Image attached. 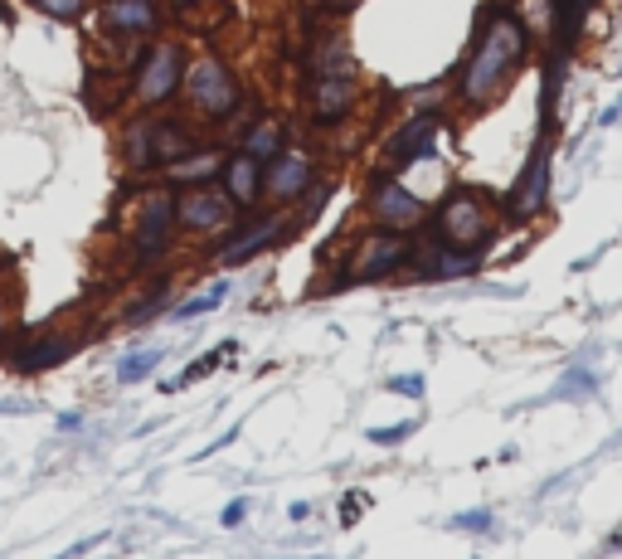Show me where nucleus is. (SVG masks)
<instances>
[{
    "label": "nucleus",
    "mask_w": 622,
    "mask_h": 559,
    "mask_svg": "<svg viewBox=\"0 0 622 559\" xmlns=\"http://www.w3.org/2000/svg\"><path fill=\"white\" fill-rule=\"evenodd\" d=\"M525 54H531V35H525L521 20L506 15V10H482V29H476V45L467 54L462 83H458L467 108H482V102L501 98L511 88L515 69L525 64Z\"/></svg>",
    "instance_id": "obj_1"
},
{
    "label": "nucleus",
    "mask_w": 622,
    "mask_h": 559,
    "mask_svg": "<svg viewBox=\"0 0 622 559\" xmlns=\"http://www.w3.org/2000/svg\"><path fill=\"white\" fill-rule=\"evenodd\" d=\"M433 229H438V239L448 248H467V253H476V248L492 239V210L482 204V195L458 190V195L443 200L438 214H433Z\"/></svg>",
    "instance_id": "obj_2"
},
{
    "label": "nucleus",
    "mask_w": 622,
    "mask_h": 559,
    "mask_svg": "<svg viewBox=\"0 0 622 559\" xmlns=\"http://www.w3.org/2000/svg\"><path fill=\"white\" fill-rule=\"evenodd\" d=\"M185 92H190L195 108L214 122L238 112V78L220 59H195V64H185Z\"/></svg>",
    "instance_id": "obj_3"
},
{
    "label": "nucleus",
    "mask_w": 622,
    "mask_h": 559,
    "mask_svg": "<svg viewBox=\"0 0 622 559\" xmlns=\"http://www.w3.org/2000/svg\"><path fill=\"white\" fill-rule=\"evenodd\" d=\"M185 83V54L181 45H156L147 59H141L137 69V102H147V108H156V102H165L175 88Z\"/></svg>",
    "instance_id": "obj_4"
},
{
    "label": "nucleus",
    "mask_w": 622,
    "mask_h": 559,
    "mask_svg": "<svg viewBox=\"0 0 622 559\" xmlns=\"http://www.w3.org/2000/svg\"><path fill=\"white\" fill-rule=\"evenodd\" d=\"M175 224L190 234H220L234 224V200L229 195H214L204 190V185H195V190H185L181 200H175Z\"/></svg>",
    "instance_id": "obj_5"
},
{
    "label": "nucleus",
    "mask_w": 622,
    "mask_h": 559,
    "mask_svg": "<svg viewBox=\"0 0 622 559\" xmlns=\"http://www.w3.org/2000/svg\"><path fill=\"white\" fill-rule=\"evenodd\" d=\"M370 214L385 234H409L423 224V200L413 190H403L399 181H375L370 190Z\"/></svg>",
    "instance_id": "obj_6"
},
{
    "label": "nucleus",
    "mask_w": 622,
    "mask_h": 559,
    "mask_svg": "<svg viewBox=\"0 0 622 559\" xmlns=\"http://www.w3.org/2000/svg\"><path fill=\"white\" fill-rule=\"evenodd\" d=\"M413 248L403 244V234H385L380 229L375 239L356 253V268H350L346 277H336V287H350V283H375V277H389L399 263H409Z\"/></svg>",
    "instance_id": "obj_7"
},
{
    "label": "nucleus",
    "mask_w": 622,
    "mask_h": 559,
    "mask_svg": "<svg viewBox=\"0 0 622 559\" xmlns=\"http://www.w3.org/2000/svg\"><path fill=\"white\" fill-rule=\"evenodd\" d=\"M311 157H302V151H277L273 161L263 165V195H273V204H293V200H302L307 195V185H311Z\"/></svg>",
    "instance_id": "obj_8"
},
{
    "label": "nucleus",
    "mask_w": 622,
    "mask_h": 559,
    "mask_svg": "<svg viewBox=\"0 0 622 559\" xmlns=\"http://www.w3.org/2000/svg\"><path fill=\"white\" fill-rule=\"evenodd\" d=\"M350 108H356V74H316V83H311V117L321 127H331V122L350 117Z\"/></svg>",
    "instance_id": "obj_9"
},
{
    "label": "nucleus",
    "mask_w": 622,
    "mask_h": 559,
    "mask_svg": "<svg viewBox=\"0 0 622 559\" xmlns=\"http://www.w3.org/2000/svg\"><path fill=\"white\" fill-rule=\"evenodd\" d=\"M220 185L234 200V210H248V204L263 200V161H253L248 151H234L220 165Z\"/></svg>",
    "instance_id": "obj_10"
},
{
    "label": "nucleus",
    "mask_w": 622,
    "mask_h": 559,
    "mask_svg": "<svg viewBox=\"0 0 622 559\" xmlns=\"http://www.w3.org/2000/svg\"><path fill=\"white\" fill-rule=\"evenodd\" d=\"M287 234H293V220H253V224H244V234H238L229 248H220V263L238 268V263H248L253 253H263V248L283 244Z\"/></svg>",
    "instance_id": "obj_11"
},
{
    "label": "nucleus",
    "mask_w": 622,
    "mask_h": 559,
    "mask_svg": "<svg viewBox=\"0 0 622 559\" xmlns=\"http://www.w3.org/2000/svg\"><path fill=\"white\" fill-rule=\"evenodd\" d=\"M433 141H438V112H419L409 127L389 137V165H413L433 157Z\"/></svg>",
    "instance_id": "obj_12"
},
{
    "label": "nucleus",
    "mask_w": 622,
    "mask_h": 559,
    "mask_svg": "<svg viewBox=\"0 0 622 559\" xmlns=\"http://www.w3.org/2000/svg\"><path fill=\"white\" fill-rule=\"evenodd\" d=\"M545 195H549V141H540V147H535V157H531V165H525L521 185H515V195H511V214H515V220H531V214H540Z\"/></svg>",
    "instance_id": "obj_13"
},
{
    "label": "nucleus",
    "mask_w": 622,
    "mask_h": 559,
    "mask_svg": "<svg viewBox=\"0 0 622 559\" xmlns=\"http://www.w3.org/2000/svg\"><path fill=\"white\" fill-rule=\"evenodd\" d=\"M171 229H175V200L161 195V200H151V210L141 214V224H137V258L141 263H151V258H161L165 248H171Z\"/></svg>",
    "instance_id": "obj_14"
},
{
    "label": "nucleus",
    "mask_w": 622,
    "mask_h": 559,
    "mask_svg": "<svg viewBox=\"0 0 622 559\" xmlns=\"http://www.w3.org/2000/svg\"><path fill=\"white\" fill-rule=\"evenodd\" d=\"M108 29H117V35H156L161 29V10H156V0H108Z\"/></svg>",
    "instance_id": "obj_15"
},
{
    "label": "nucleus",
    "mask_w": 622,
    "mask_h": 559,
    "mask_svg": "<svg viewBox=\"0 0 622 559\" xmlns=\"http://www.w3.org/2000/svg\"><path fill=\"white\" fill-rule=\"evenodd\" d=\"M195 151H200V141H195L181 122H151V161L156 165H165V171H171L175 161L195 157Z\"/></svg>",
    "instance_id": "obj_16"
},
{
    "label": "nucleus",
    "mask_w": 622,
    "mask_h": 559,
    "mask_svg": "<svg viewBox=\"0 0 622 559\" xmlns=\"http://www.w3.org/2000/svg\"><path fill=\"white\" fill-rule=\"evenodd\" d=\"M78 346H83L78 336H45L39 346H25V350H20L15 365L25 370V375H35V370H49V365H59V360H69Z\"/></svg>",
    "instance_id": "obj_17"
},
{
    "label": "nucleus",
    "mask_w": 622,
    "mask_h": 559,
    "mask_svg": "<svg viewBox=\"0 0 622 559\" xmlns=\"http://www.w3.org/2000/svg\"><path fill=\"white\" fill-rule=\"evenodd\" d=\"M467 273H476V253L443 244L433 258H423V273L419 277H428V283H448V277H467Z\"/></svg>",
    "instance_id": "obj_18"
},
{
    "label": "nucleus",
    "mask_w": 622,
    "mask_h": 559,
    "mask_svg": "<svg viewBox=\"0 0 622 559\" xmlns=\"http://www.w3.org/2000/svg\"><path fill=\"white\" fill-rule=\"evenodd\" d=\"M594 0H555V49H569L584 29V15Z\"/></svg>",
    "instance_id": "obj_19"
},
{
    "label": "nucleus",
    "mask_w": 622,
    "mask_h": 559,
    "mask_svg": "<svg viewBox=\"0 0 622 559\" xmlns=\"http://www.w3.org/2000/svg\"><path fill=\"white\" fill-rule=\"evenodd\" d=\"M244 151H248L253 161L268 165V161L277 157V151H283V122H277V117H263V122H258V127L244 137Z\"/></svg>",
    "instance_id": "obj_20"
},
{
    "label": "nucleus",
    "mask_w": 622,
    "mask_h": 559,
    "mask_svg": "<svg viewBox=\"0 0 622 559\" xmlns=\"http://www.w3.org/2000/svg\"><path fill=\"white\" fill-rule=\"evenodd\" d=\"M165 360V346H151V350H132V356L117 360V385H137V380H147L156 365Z\"/></svg>",
    "instance_id": "obj_21"
},
{
    "label": "nucleus",
    "mask_w": 622,
    "mask_h": 559,
    "mask_svg": "<svg viewBox=\"0 0 622 559\" xmlns=\"http://www.w3.org/2000/svg\"><path fill=\"white\" fill-rule=\"evenodd\" d=\"M311 69H316V74H356L350 45H346V39H326V45L316 49V59H311Z\"/></svg>",
    "instance_id": "obj_22"
},
{
    "label": "nucleus",
    "mask_w": 622,
    "mask_h": 559,
    "mask_svg": "<svg viewBox=\"0 0 622 559\" xmlns=\"http://www.w3.org/2000/svg\"><path fill=\"white\" fill-rule=\"evenodd\" d=\"M224 293H229V283H214L204 297H190V302H185V307H175V312H165V316H171V321H195V316H210L214 307L224 302Z\"/></svg>",
    "instance_id": "obj_23"
},
{
    "label": "nucleus",
    "mask_w": 622,
    "mask_h": 559,
    "mask_svg": "<svg viewBox=\"0 0 622 559\" xmlns=\"http://www.w3.org/2000/svg\"><path fill=\"white\" fill-rule=\"evenodd\" d=\"M220 157H204V161H175L171 165V181H214L220 175Z\"/></svg>",
    "instance_id": "obj_24"
},
{
    "label": "nucleus",
    "mask_w": 622,
    "mask_h": 559,
    "mask_svg": "<svg viewBox=\"0 0 622 559\" xmlns=\"http://www.w3.org/2000/svg\"><path fill=\"white\" fill-rule=\"evenodd\" d=\"M161 312H165V287H156V293H147L137 307H127L122 321H127V326H141V321H151V316H161Z\"/></svg>",
    "instance_id": "obj_25"
},
{
    "label": "nucleus",
    "mask_w": 622,
    "mask_h": 559,
    "mask_svg": "<svg viewBox=\"0 0 622 559\" xmlns=\"http://www.w3.org/2000/svg\"><path fill=\"white\" fill-rule=\"evenodd\" d=\"M127 161L151 165V122H137V127L127 132Z\"/></svg>",
    "instance_id": "obj_26"
},
{
    "label": "nucleus",
    "mask_w": 622,
    "mask_h": 559,
    "mask_svg": "<svg viewBox=\"0 0 622 559\" xmlns=\"http://www.w3.org/2000/svg\"><path fill=\"white\" fill-rule=\"evenodd\" d=\"M45 15H54V20H83L88 15V0H35Z\"/></svg>",
    "instance_id": "obj_27"
},
{
    "label": "nucleus",
    "mask_w": 622,
    "mask_h": 559,
    "mask_svg": "<svg viewBox=\"0 0 622 559\" xmlns=\"http://www.w3.org/2000/svg\"><path fill=\"white\" fill-rule=\"evenodd\" d=\"M452 531H492V511H467V515H452Z\"/></svg>",
    "instance_id": "obj_28"
},
{
    "label": "nucleus",
    "mask_w": 622,
    "mask_h": 559,
    "mask_svg": "<svg viewBox=\"0 0 622 559\" xmlns=\"http://www.w3.org/2000/svg\"><path fill=\"white\" fill-rule=\"evenodd\" d=\"M244 515H248V496H234V501L220 511V525L224 531H234V525H244Z\"/></svg>",
    "instance_id": "obj_29"
},
{
    "label": "nucleus",
    "mask_w": 622,
    "mask_h": 559,
    "mask_svg": "<svg viewBox=\"0 0 622 559\" xmlns=\"http://www.w3.org/2000/svg\"><path fill=\"white\" fill-rule=\"evenodd\" d=\"M365 492H346V501H340V525H356L360 511H365V501H360Z\"/></svg>",
    "instance_id": "obj_30"
},
{
    "label": "nucleus",
    "mask_w": 622,
    "mask_h": 559,
    "mask_svg": "<svg viewBox=\"0 0 622 559\" xmlns=\"http://www.w3.org/2000/svg\"><path fill=\"white\" fill-rule=\"evenodd\" d=\"M389 389H394V395H403V399H423V380H419V375H399V380H389Z\"/></svg>",
    "instance_id": "obj_31"
},
{
    "label": "nucleus",
    "mask_w": 622,
    "mask_h": 559,
    "mask_svg": "<svg viewBox=\"0 0 622 559\" xmlns=\"http://www.w3.org/2000/svg\"><path fill=\"white\" fill-rule=\"evenodd\" d=\"M413 433V423H399V428H370V443H403Z\"/></svg>",
    "instance_id": "obj_32"
},
{
    "label": "nucleus",
    "mask_w": 622,
    "mask_h": 559,
    "mask_svg": "<svg viewBox=\"0 0 622 559\" xmlns=\"http://www.w3.org/2000/svg\"><path fill=\"white\" fill-rule=\"evenodd\" d=\"M559 395H594V380H588V375H569V385L559 389Z\"/></svg>",
    "instance_id": "obj_33"
},
{
    "label": "nucleus",
    "mask_w": 622,
    "mask_h": 559,
    "mask_svg": "<svg viewBox=\"0 0 622 559\" xmlns=\"http://www.w3.org/2000/svg\"><path fill=\"white\" fill-rule=\"evenodd\" d=\"M98 545H102V535H88V541H78V545H69V550H64V555H59V559H78V555H88V550H98Z\"/></svg>",
    "instance_id": "obj_34"
},
{
    "label": "nucleus",
    "mask_w": 622,
    "mask_h": 559,
    "mask_svg": "<svg viewBox=\"0 0 622 559\" xmlns=\"http://www.w3.org/2000/svg\"><path fill=\"white\" fill-rule=\"evenodd\" d=\"M74 428H83V413H64V419H59V433H74Z\"/></svg>",
    "instance_id": "obj_35"
},
{
    "label": "nucleus",
    "mask_w": 622,
    "mask_h": 559,
    "mask_svg": "<svg viewBox=\"0 0 622 559\" xmlns=\"http://www.w3.org/2000/svg\"><path fill=\"white\" fill-rule=\"evenodd\" d=\"M10 316H15V297H5V293H0V326H5Z\"/></svg>",
    "instance_id": "obj_36"
},
{
    "label": "nucleus",
    "mask_w": 622,
    "mask_h": 559,
    "mask_svg": "<svg viewBox=\"0 0 622 559\" xmlns=\"http://www.w3.org/2000/svg\"><path fill=\"white\" fill-rule=\"evenodd\" d=\"M287 515H293V521H307L311 506H307V501H293V511H287Z\"/></svg>",
    "instance_id": "obj_37"
},
{
    "label": "nucleus",
    "mask_w": 622,
    "mask_h": 559,
    "mask_svg": "<svg viewBox=\"0 0 622 559\" xmlns=\"http://www.w3.org/2000/svg\"><path fill=\"white\" fill-rule=\"evenodd\" d=\"M321 5H331V10H350L356 0H321Z\"/></svg>",
    "instance_id": "obj_38"
},
{
    "label": "nucleus",
    "mask_w": 622,
    "mask_h": 559,
    "mask_svg": "<svg viewBox=\"0 0 622 559\" xmlns=\"http://www.w3.org/2000/svg\"><path fill=\"white\" fill-rule=\"evenodd\" d=\"M171 5H195V0H171Z\"/></svg>",
    "instance_id": "obj_39"
},
{
    "label": "nucleus",
    "mask_w": 622,
    "mask_h": 559,
    "mask_svg": "<svg viewBox=\"0 0 622 559\" xmlns=\"http://www.w3.org/2000/svg\"><path fill=\"white\" fill-rule=\"evenodd\" d=\"M618 108H622V102H618Z\"/></svg>",
    "instance_id": "obj_40"
}]
</instances>
